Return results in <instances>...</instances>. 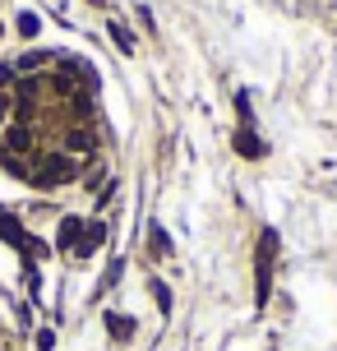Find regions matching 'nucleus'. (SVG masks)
I'll return each mask as SVG.
<instances>
[{"label":"nucleus","mask_w":337,"mask_h":351,"mask_svg":"<svg viewBox=\"0 0 337 351\" xmlns=\"http://www.w3.org/2000/svg\"><path fill=\"white\" fill-rule=\"evenodd\" d=\"M102 241H107V227H102V222H88V231H84V241L74 245V259H88V254H92L97 245H102Z\"/></svg>","instance_id":"nucleus-7"},{"label":"nucleus","mask_w":337,"mask_h":351,"mask_svg":"<svg viewBox=\"0 0 337 351\" xmlns=\"http://www.w3.org/2000/svg\"><path fill=\"white\" fill-rule=\"evenodd\" d=\"M14 84H18V65H10V60H0V88L10 93Z\"/></svg>","instance_id":"nucleus-14"},{"label":"nucleus","mask_w":337,"mask_h":351,"mask_svg":"<svg viewBox=\"0 0 337 351\" xmlns=\"http://www.w3.org/2000/svg\"><path fill=\"white\" fill-rule=\"evenodd\" d=\"M51 60H55L51 51H28L18 60V74H33V70H42V65H51Z\"/></svg>","instance_id":"nucleus-11"},{"label":"nucleus","mask_w":337,"mask_h":351,"mask_svg":"<svg viewBox=\"0 0 337 351\" xmlns=\"http://www.w3.org/2000/svg\"><path fill=\"white\" fill-rule=\"evenodd\" d=\"M79 167H84V162L70 158L65 148H60V153H37V162H33V180H28V185H37V190H60V185L79 180Z\"/></svg>","instance_id":"nucleus-1"},{"label":"nucleus","mask_w":337,"mask_h":351,"mask_svg":"<svg viewBox=\"0 0 337 351\" xmlns=\"http://www.w3.org/2000/svg\"><path fill=\"white\" fill-rule=\"evenodd\" d=\"M55 347V337H51V328H42V333H37V351H51Z\"/></svg>","instance_id":"nucleus-16"},{"label":"nucleus","mask_w":337,"mask_h":351,"mask_svg":"<svg viewBox=\"0 0 337 351\" xmlns=\"http://www.w3.org/2000/svg\"><path fill=\"white\" fill-rule=\"evenodd\" d=\"M273 263H277V231L268 227L259 241V263H254V300L259 305H268V291H273Z\"/></svg>","instance_id":"nucleus-2"},{"label":"nucleus","mask_w":337,"mask_h":351,"mask_svg":"<svg viewBox=\"0 0 337 351\" xmlns=\"http://www.w3.org/2000/svg\"><path fill=\"white\" fill-rule=\"evenodd\" d=\"M37 130L28 121H10L5 125V134H0V148H5V153H14V158H23V153H33L37 148Z\"/></svg>","instance_id":"nucleus-3"},{"label":"nucleus","mask_w":337,"mask_h":351,"mask_svg":"<svg viewBox=\"0 0 337 351\" xmlns=\"http://www.w3.org/2000/svg\"><path fill=\"white\" fill-rule=\"evenodd\" d=\"M10 121H14V93L0 88V125H10Z\"/></svg>","instance_id":"nucleus-15"},{"label":"nucleus","mask_w":337,"mask_h":351,"mask_svg":"<svg viewBox=\"0 0 337 351\" xmlns=\"http://www.w3.org/2000/svg\"><path fill=\"white\" fill-rule=\"evenodd\" d=\"M148 291H153V300H158V310L162 315H171V305H176V300H171V287H166V282H148Z\"/></svg>","instance_id":"nucleus-10"},{"label":"nucleus","mask_w":337,"mask_h":351,"mask_svg":"<svg viewBox=\"0 0 337 351\" xmlns=\"http://www.w3.org/2000/svg\"><path fill=\"white\" fill-rule=\"evenodd\" d=\"M14 28H18V37H37L42 33V19H37L33 10H23V14L14 19Z\"/></svg>","instance_id":"nucleus-12"},{"label":"nucleus","mask_w":337,"mask_h":351,"mask_svg":"<svg viewBox=\"0 0 337 351\" xmlns=\"http://www.w3.org/2000/svg\"><path fill=\"white\" fill-rule=\"evenodd\" d=\"M84 231H88V217H60V231H55V250L60 254H74V245L84 241Z\"/></svg>","instance_id":"nucleus-4"},{"label":"nucleus","mask_w":337,"mask_h":351,"mask_svg":"<svg viewBox=\"0 0 337 351\" xmlns=\"http://www.w3.org/2000/svg\"><path fill=\"white\" fill-rule=\"evenodd\" d=\"M107 33H111V37H116V47H121V51H125V56H134V37H129V28H121V23H111Z\"/></svg>","instance_id":"nucleus-13"},{"label":"nucleus","mask_w":337,"mask_h":351,"mask_svg":"<svg viewBox=\"0 0 337 351\" xmlns=\"http://www.w3.org/2000/svg\"><path fill=\"white\" fill-rule=\"evenodd\" d=\"M107 328H111V337H116V342H129L139 324H134L129 315H107Z\"/></svg>","instance_id":"nucleus-8"},{"label":"nucleus","mask_w":337,"mask_h":351,"mask_svg":"<svg viewBox=\"0 0 337 351\" xmlns=\"http://www.w3.org/2000/svg\"><path fill=\"white\" fill-rule=\"evenodd\" d=\"M148 241H153V250H158L153 259H166V254H171V236H166L158 222H148Z\"/></svg>","instance_id":"nucleus-9"},{"label":"nucleus","mask_w":337,"mask_h":351,"mask_svg":"<svg viewBox=\"0 0 337 351\" xmlns=\"http://www.w3.org/2000/svg\"><path fill=\"white\" fill-rule=\"evenodd\" d=\"M65 153L79 162H88L92 153H97V139H92L88 130H65Z\"/></svg>","instance_id":"nucleus-5"},{"label":"nucleus","mask_w":337,"mask_h":351,"mask_svg":"<svg viewBox=\"0 0 337 351\" xmlns=\"http://www.w3.org/2000/svg\"><path fill=\"white\" fill-rule=\"evenodd\" d=\"M236 153H240V158H264L268 143L259 139V134H254L249 125H240V130H236Z\"/></svg>","instance_id":"nucleus-6"}]
</instances>
